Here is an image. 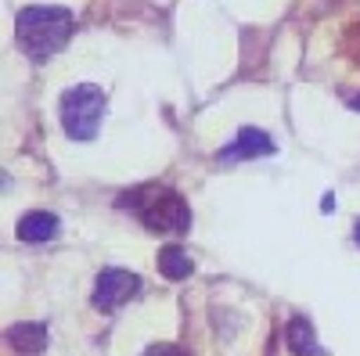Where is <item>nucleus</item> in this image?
Returning a JSON list of instances; mask_svg holds the SVG:
<instances>
[{
	"label": "nucleus",
	"mask_w": 360,
	"mask_h": 356,
	"mask_svg": "<svg viewBox=\"0 0 360 356\" xmlns=\"http://www.w3.org/2000/svg\"><path fill=\"white\" fill-rule=\"evenodd\" d=\"M137 213L152 234H184L191 227V209L176 191H148V202Z\"/></svg>",
	"instance_id": "nucleus-3"
},
{
	"label": "nucleus",
	"mask_w": 360,
	"mask_h": 356,
	"mask_svg": "<svg viewBox=\"0 0 360 356\" xmlns=\"http://www.w3.org/2000/svg\"><path fill=\"white\" fill-rule=\"evenodd\" d=\"M159 270L169 281H184V277H191L195 263H191V256L180 245H166V249H159Z\"/></svg>",
	"instance_id": "nucleus-9"
},
{
	"label": "nucleus",
	"mask_w": 360,
	"mask_h": 356,
	"mask_svg": "<svg viewBox=\"0 0 360 356\" xmlns=\"http://www.w3.org/2000/svg\"><path fill=\"white\" fill-rule=\"evenodd\" d=\"M137 288H141V277L137 274L119 270V266H108V270H101L98 281H94V306L105 310V313H112V310H119L123 303H130L134 295H137Z\"/></svg>",
	"instance_id": "nucleus-4"
},
{
	"label": "nucleus",
	"mask_w": 360,
	"mask_h": 356,
	"mask_svg": "<svg viewBox=\"0 0 360 356\" xmlns=\"http://www.w3.org/2000/svg\"><path fill=\"white\" fill-rule=\"evenodd\" d=\"M105 91L94 83H79L62 98V123L72 140H94L105 115Z\"/></svg>",
	"instance_id": "nucleus-2"
},
{
	"label": "nucleus",
	"mask_w": 360,
	"mask_h": 356,
	"mask_svg": "<svg viewBox=\"0 0 360 356\" xmlns=\"http://www.w3.org/2000/svg\"><path fill=\"white\" fill-rule=\"evenodd\" d=\"M356 37H360V33H356ZM356 58H360V51H356Z\"/></svg>",
	"instance_id": "nucleus-13"
},
{
	"label": "nucleus",
	"mask_w": 360,
	"mask_h": 356,
	"mask_svg": "<svg viewBox=\"0 0 360 356\" xmlns=\"http://www.w3.org/2000/svg\"><path fill=\"white\" fill-rule=\"evenodd\" d=\"M349 108H356V112H360V94H356V98H349Z\"/></svg>",
	"instance_id": "nucleus-11"
},
{
	"label": "nucleus",
	"mask_w": 360,
	"mask_h": 356,
	"mask_svg": "<svg viewBox=\"0 0 360 356\" xmlns=\"http://www.w3.org/2000/svg\"><path fill=\"white\" fill-rule=\"evenodd\" d=\"M8 342L25 352V356H37L47 349V324H37V320H22V324H11L8 328Z\"/></svg>",
	"instance_id": "nucleus-6"
},
{
	"label": "nucleus",
	"mask_w": 360,
	"mask_h": 356,
	"mask_svg": "<svg viewBox=\"0 0 360 356\" xmlns=\"http://www.w3.org/2000/svg\"><path fill=\"white\" fill-rule=\"evenodd\" d=\"M356 245H360V223H356Z\"/></svg>",
	"instance_id": "nucleus-12"
},
{
	"label": "nucleus",
	"mask_w": 360,
	"mask_h": 356,
	"mask_svg": "<svg viewBox=\"0 0 360 356\" xmlns=\"http://www.w3.org/2000/svg\"><path fill=\"white\" fill-rule=\"evenodd\" d=\"M144 356H184V349H176V345H152V349H144Z\"/></svg>",
	"instance_id": "nucleus-10"
},
{
	"label": "nucleus",
	"mask_w": 360,
	"mask_h": 356,
	"mask_svg": "<svg viewBox=\"0 0 360 356\" xmlns=\"http://www.w3.org/2000/svg\"><path fill=\"white\" fill-rule=\"evenodd\" d=\"M58 216L54 213H29L18 220V237L29 245H37V242H51V237L58 234Z\"/></svg>",
	"instance_id": "nucleus-7"
},
{
	"label": "nucleus",
	"mask_w": 360,
	"mask_h": 356,
	"mask_svg": "<svg viewBox=\"0 0 360 356\" xmlns=\"http://www.w3.org/2000/svg\"><path fill=\"white\" fill-rule=\"evenodd\" d=\"M270 152H274V140H270L263 130L242 126V130H238V137L224 147V159H227V162H238V159H263V155H270Z\"/></svg>",
	"instance_id": "nucleus-5"
},
{
	"label": "nucleus",
	"mask_w": 360,
	"mask_h": 356,
	"mask_svg": "<svg viewBox=\"0 0 360 356\" xmlns=\"http://www.w3.org/2000/svg\"><path fill=\"white\" fill-rule=\"evenodd\" d=\"M72 33H76V15L69 8H40L37 4V8H22L15 18L18 47L33 62H44L54 51H62Z\"/></svg>",
	"instance_id": "nucleus-1"
},
{
	"label": "nucleus",
	"mask_w": 360,
	"mask_h": 356,
	"mask_svg": "<svg viewBox=\"0 0 360 356\" xmlns=\"http://www.w3.org/2000/svg\"><path fill=\"white\" fill-rule=\"evenodd\" d=\"M288 349L295 356H324L317 335H314V324L307 317H292L288 320Z\"/></svg>",
	"instance_id": "nucleus-8"
}]
</instances>
